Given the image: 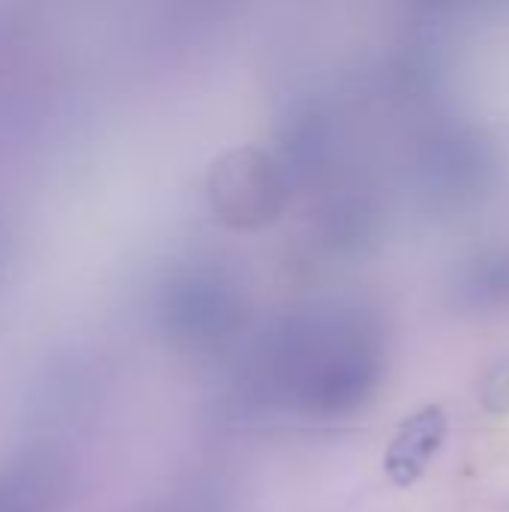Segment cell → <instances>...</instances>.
<instances>
[{"mask_svg": "<svg viewBox=\"0 0 509 512\" xmlns=\"http://www.w3.org/2000/svg\"><path fill=\"white\" fill-rule=\"evenodd\" d=\"M279 177L273 165L246 150L228 156L213 174V207L231 225H258L279 210Z\"/></svg>", "mask_w": 509, "mask_h": 512, "instance_id": "obj_1", "label": "cell"}, {"mask_svg": "<svg viewBox=\"0 0 509 512\" xmlns=\"http://www.w3.org/2000/svg\"><path fill=\"white\" fill-rule=\"evenodd\" d=\"M450 417L441 405H423L402 420L384 453V474L396 489H411L423 480L432 459L447 441Z\"/></svg>", "mask_w": 509, "mask_h": 512, "instance_id": "obj_2", "label": "cell"}, {"mask_svg": "<svg viewBox=\"0 0 509 512\" xmlns=\"http://www.w3.org/2000/svg\"><path fill=\"white\" fill-rule=\"evenodd\" d=\"M480 399L489 414H509V354L486 372Z\"/></svg>", "mask_w": 509, "mask_h": 512, "instance_id": "obj_3", "label": "cell"}]
</instances>
